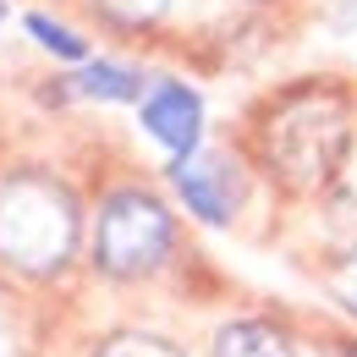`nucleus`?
<instances>
[{
  "label": "nucleus",
  "instance_id": "obj_4",
  "mask_svg": "<svg viewBox=\"0 0 357 357\" xmlns=\"http://www.w3.org/2000/svg\"><path fill=\"white\" fill-rule=\"evenodd\" d=\"M171 176H176L181 204H187L198 220H209V225H225L236 215V204H242V171H236L225 154L181 160V165H171Z\"/></svg>",
  "mask_w": 357,
  "mask_h": 357
},
{
  "label": "nucleus",
  "instance_id": "obj_11",
  "mask_svg": "<svg viewBox=\"0 0 357 357\" xmlns=\"http://www.w3.org/2000/svg\"><path fill=\"white\" fill-rule=\"evenodd\" d=\"M330 291H335V303H341V308L357 313V253H347L341 264L330 269Z\"/></svg>",
  "mask_w": 357,
  "mask_h": 357
},
{
  "label": "nucleus",
  "instance_id": "obj_5",
  "mask_svg": "<svg viewBox=\"0 0 357 357\" xmlns=\"http://www.w3.org/2000/svg\"><path fill=\"white\" fill-rule=\"evenodd\" d=\"M143 127L171 154V165H181V160H192L198 132H204V99L187 83H154V93L143 99Z\"/></svg>",
  "mask_w": 357,
  "mask_h": 357
},
{
  "label": "nucleus",
  "instance_id": "obj_2",
  "mask_svg": "<svg viewBox=\"0 0 357 357\" xmlns=\"http://www.w3.org/2000/svg\"><path fill=\"white\" fill-rule=\"evenodd\" d=\"M77 253V204L45 171H17L0 181V264L17 275H55Z\"/></svg>",
  "mask_w": 357,
  "mask_h": 357
},
{
  "label": "nucleus",
  "instance_id": "obj_12",
  "mask_svg": "<svg viewBox=\"0 0 357 357\" xmlns=\"http://www.w3.org/2000/svg\"><path fill=\"white\" fill-rule=\"evenodd\" d=\"M341 357H357V341H352V347H347V352H341Z\"/></svg>",
  "mask_w": 357,
  "mask_h": 357
},
{
  "label": "nucleus",
  "instance_id": "obj_1",
  "mask_svg": "<svg viewBox=\"0 0 357 357\" xmlns=\"http://www.w3.org/2000/svg\"><path fill=\"white\" fill-rule=\"evenodd\" d=\"M347 143H352V116H347L341 93L324 89L286 93L259 127V154H264L269 176L297 192H319L335 176L347 160Z\"/></svg>",
  "mask_w": 357,
  "mask_h": 357
},
{
  "label": "nucleus",
  "instance_id": "obj_13",
  "mask_svg": "<svg viewBox=\"0 0 357 357\" xmlns=\"http://www.w3.org/2000/svg\"><path fill=\"white\" fill-rule=\"evenodd\" d=\"M0 17H6V0H0Z\"/></svg>",
  "mask_w": 357,
  "mask_h": 357
},
{
  "label": "nucleus",
  "instance_id": "obj_7",
  "mask_svg": "<svg viewBox=\"0 0 357 357\" xmlns=\"http://www.w3.org/2000/svg\"><path fill=\"white\" fill-rule=\"evenodd\" d=\"M77 89L93 93V99H137V72H127V66H105V61H89L83 72H77Z\"/></svg>",
  "mask_w": 357,
  "mask_h": 357
},
{
  "label": "nucleus",
  "instance_id": "obj_9",
  "mask_svg": "<svg viewBox=\"0 0 357 357\" xmlns=\"http://www.w3.org/2000/svg\"><path fill=\"white\" fill-rule=\"evenodd\" d=\"M28 33H33V39H39L45 50H55L61 61H83V55H89V45H83L77 33H66V28H55L50 17H28Z\"/></svg>",
  "mask_w": 357,
  "mask_h": 357
},
{
  "label": "nucleus",
  "instance_id": "obj_3",
  "mask_svg": "<svg viewBox=\"0 0 357 357\" xmlns=\"http://www.w3.org/2000/svg\"><path fill=\"white\" fill-rule=\"evenodd\" d=\"M171 248H176V225H171V209L154 192L116 187L99 204V220H93V264L105 269L110 280L154 275V269L171 259Z\"/></svg>",
  "mask_w": 357,
  "mask_h": 357
},
{
  "label": "nucleus",
  "instance_id": "obj_8",
  "mask_svg": "<svg viewBox=\"0 0 357 357\" xmlns=\"http://www.w3.org/2000/svg\"><path fill=\"white\" fill-rule=\"evenodd\" d=\"M93 357H181L171 341H160V335H143V330H127V335H110L105 347Z\"/></svg>",
  "mask_w": 357,
  "mask_h": 357
},
{
  "label": "nucleus",
  "instance_id": "obj_10",
  "mask_svg": "<svg viewBox=\"0 0 357 357\" xmlns=\"http://www.w3.org/2000/svg\"><path fill=\"white\" fill-rule=\"evenodd\" d=\"M99 6H105V17L121 22V28H149V22H160V11H165V0H99Z\"/></svg>",
  "mask_w": 357,
  "mask_h": 357
},
{
  "label": "nucleus",
  "instance_id": "obj_6",
  "mask_svg": "<svg viewBox=\"0 0 357 357\" xmlns=\"http://www.w3.org/2000/svg\"><path fill=\"white\" fill-rule=\"evenodd\" d=\"M209 357H297V352H291V335L275 330L269 319H231L215 335Z\"/></svg>",
  "mask_w": 357,
  "mask_h": 357
}]
</instances>
